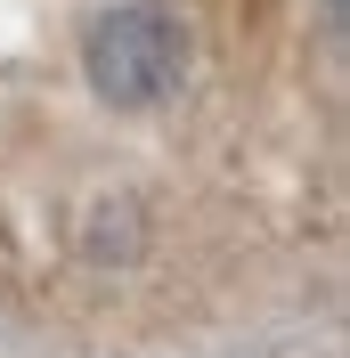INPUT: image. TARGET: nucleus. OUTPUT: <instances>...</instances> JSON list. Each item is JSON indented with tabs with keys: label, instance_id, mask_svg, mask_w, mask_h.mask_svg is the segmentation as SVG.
<instances>
[{
	"label": "nucleus",
	"instance_id": "obj_1",
	"mask_svg": "<svg viewBox=\"0 0 350 358\" xmlns=\"http://www.w3.org/2000/svg\"><path fill=\"white\" fill-rule=\"evenodd\" d=\"M82 73L106 106L147 114L188 82V24L163 0H122V8H106L82 33Z\"/></svg>",
	"mask_w": 350,
	"mask_h": 358
}]
</instances>
